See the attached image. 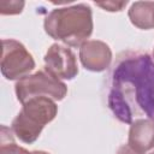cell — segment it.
Here are the masks:
<instances>
[{
  "mask_svg": "<svg viewBox=\"0 0 154 154\" xmlns=\"http://www.w3.org/2000/svg\"><path fill=\"white\" fill-rule=\"evenodd\" d=\"M108 107L123 123L146 114L154 120V61L147 53L126 52L111 73Z\"/></svg>",
  "mask_w": 154,
  "mask_h": 154,
  "instance_id": "6da1fadb",
  "label": "cell"
},
{
  "mask_svg": "<svg viewBox=\"0 0 154 154\" xmlns=\"http://www.w3.org/2000/svg\"><path fill=\"white\" fill-rule=\"evenodd\" d=\"M45 70L58 79H73L78 73L75 53L64 45L53 43L45 54Z\"/></svg>",
  "mask_w": 154,
  "mask_h": 154,
  "instance_id": "8992f818",
  "label": "cell"
},
{
  "mask_svg": "<svg viewBox=\"0 0 154 154\" xmlns=\"http://www.w3.org/2000/svg\"><path fill=\"white\" fill-rule=\"evenodd\" d=\"M29 152L13 141V132L5 125L1 126L0 154H28Z\"/></svg>",
  "mask_w": 154,
  "mask_h": 154,
  "instance_id": "30bf717a",
  "label": "cell"
},
{
  "mask_svg": "<svg viewBox=\"0 0 154 154\" xmlns=\"http://www.w3.org/2000/svg\"><path fill=\"white\" fill-rule=\"evenodd\" d=\"M45 31L66 46L81 47L93 34V12L85 4L52 10L43 22Z\"/></svg>",
  "mask_w": 154,
  "mask_h": 154,
  "instance_id": "7a4b0ae2",
  "label": "cell"
},
{
  "mask_svg": "<svg viewBox=\"0 0 154 154\" xmlns=\"http://www.w3.org/2000/svg\"><path fill=\"white\" fill-rule=\"evenodd\" d=\"M95 5L108 12H118L122 11L128 5V1H106V2H95Z\"/></svg>",
  "mask_w": 154,
  "mask_h": 154,
  "instance_id": "7c38bea8",
  "label": "cell"
},
{
  "mask_svg": "<svg viewBox=\"0 0 154 154\" xmlns=\"http://www.w3.org/2000/svg\"><path fill=\"white\" fill-rule=\"evenodd\" d=\"M130 22L138 29L149 30L154 28V1H136L131 4L128 12Z\"/></svg>",
  "mask_w": 154,
  "mask_h": 154,
  "instance_id": "9c48e42d",
  "label": "cell"
},
{
  "mask_svg": "<svg viewBox=\"0 0 154 154\" xmlns=\"http://www.w3.org/2000/svg\"><path fill=\"white\" fill-rule=\"evenodd\" d=\"M117 154H140L137 152H135L132 148H130L128 144H124L119 149H118V153Z\"/></svg>",
  "mask_w": 154,
  "mask_h": 154,
  "instance_id": "4fadbf2b",
  "label": "cell"
},
{
  "mask_svg": "<svg viewBox=\"0 0 154 154\" xmlns=\"http://www.w3.org/2000/svg\"><path fill=\"white\" fill-rule=\"evenodd\" d=\"M25 2L24 1H1L0 2V13L6 14H18L22 12Z\"/></svg>",
  "mask_w": 154,
  "mask_h": 154,
  "instance_id": "8fae6325",
  "label": "cell"
},
{
  "mask_svg": "<svg viewBox=\"0 0 154 154\" xmlns=\"http://www.w3.org/2000/svg\"><path fill=\"white\" fill-rule=\"evenodd\" d=\"M28 154H49V153L43 152V150H34V152H29Z\"/></svg>",
  "mask_w": 154,
  "mask_h": 154,
  "instance_id": "5bb4252c",
  "label": "cell"
},
{
  "mask_svg": "<svg viewBox=\"0 0 154 154\" xmlns=\"http://www.w3.org/2000/svg\"><path fill=\"white\" fill-rule=\"evenodd\" d=\"M79 60L85 70L101 72L109 67L112 61V51L103 41L88 40L79 47Z\"/></svg>",
  "mask_w": 154,
  "mask_h": 154,
  "instance_id": "52a82bcc",
  "label": "cell"
},
{
  "mask_svg": "<svg viewBox=\"0 0 154 154\" xmlns=\"http://www.w3.org/2000/svg\"><path fill=\"white\" fill-rule=\"evenodd\" d=\"M149 154H154V152H152V153H149Z\"/></svg>",
  "mask_w": 154,
  "mask_h": 154,
  "instance_id": "2e32d148",
  "label": "cell"
},
{
  "mask_svg": "<svg viewBox=\"0 0 154 154\" xmlns=\"http://www.w3.org/2000/svg\"><path fill=\"white\" fill-rule=\"evenodd\" d=\"M0 69L2 76L8 81H19L30 75L35 69V60L23 43L13 38L1 41Z\"/></svg>",
  "mask_w": 154,
  "mask_h": 154,
  "instance_id": "5b68a950",
  "label": "cell"
},
{
  "mask_svg": "<svg viewBox=\"0 0 154 154\" xmlns=\"http://www.w3.org/2000/svg\"><path fill=\"white\" fill-rule=\"evenodd\" d=\"M153 59H154V48H153Z\"/></svg>",
  "mask_w": 154,
  "mask_h": 154,
  "instance_id": "9a60e30c",
  "label": "cell"
},
{
  "mask_svg": "<svg viewBox=\"0 0 154 154\" xmlns=\"http://www.w3.org/2000/svg\"><path fill=\"white\" fill-rule=\"evenodd\" d=\"M128 146L140 154H146L154 148V120L140 118L131 123Z\"/></svg>",
  "mask_w": 154,
  "mask_h": 154,
  "instance_id": "ba28073f",
  "label": "cell"
},
{
  "mask_svg": "<svg viewBox=\"0 0 154 154\" xmlns=\"http://www.w3.org/2000/svg\"><path fill=\"white\" fill-rule=\"evenodd\" d=\"M14 91L17 100L23 105L30 99L41 96L60 101L66 96L67 87L47 70H40L17 81Z\"/></svg>",
  "mask_w": 154,
  "mask_h": 154,
  "instance_id": "277c9868",
  "label": "cell"
},
{
  "mask_svg": "<svg viewBox=\"0 0 154 154\" xmlns=\"http://www.w3.org/2000/svg\"><path fill=\"white\" fill-rule=\"evenodd\" d=\"M58 113V106L49 97H34L23 103L22 109L12 122L13 135L23 143L35 142L43 128L51 123Z\"/></svg>",
  "mask_w": 154,
  "mask_h": 154,
  "instance_id": "3957f363",
  "label": "cell"
}]
</instances>
